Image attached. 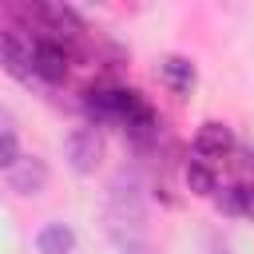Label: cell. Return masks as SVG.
Returning <instances> with one entry per match:
<instances>
[{
	"label": "cell",
	"instance_id": "obj_3",
	"mask_svg": "<svg viewBox=\"0 0 254 254\" xmlns=\"http://www.w3.org/2000/svg\"><path fill=\"white\" fill-rule=\"evenodd\" d=\"M67 163L75 175H91L103 163V131L99 127H79L67 139Z\"/></svg>",
	"mask_w": 254,
	"mask_h": 254
},
{
	"label": "cell",
	"instance_id": "obj_11",
	"mask_svg": "<svg viewBox=\"0 0 254 254\" xmlns=\"http://www.w3.org/2000/svg\"><path fill=\"white\" fill-rule=\"evenodd\" d=\"M187 183H190L194 194H214V190H218V179H214V171H210L202 159H190V163H187Z\"/></svg>",
	"mask_w": 254,
	"mask_h": 254
},
{
	"label": "cell",
	"instance_id": "obj_12",
	"mask_svg": "<svg viewBox=\"0 0 254 254\" xmlns=\"http://www.w3.org/2000/svg\"><path fill=\"white\" fill-rule=\"evenodd\" d=\"M16 159H20V143H16V135H0V171H12Z\"/></svg>",
	"mask_w": 254,
	"mask_h": 254
},
{
	"label": "cell",
	"instance_id": "obj_8",
	"mask_svg": "<svg viewBox=\"0 0 254 254\" xmlns=\"http://www.w3.org/2000/svg\"><path fill=\"white\" fill-rule=\"evenodd\" d=\"M36 250L40 254H71L75 250V230L67 222H48L36 234Z\"/></svg>",
	"mask_w": 254,
	"mask_h": 254
},
{
	"label": "cell",
	"instance_id": "obj_4",
	"mask_svg": "<svg viewBox=\"0 0 254 254\" xmlns=\"http://www.w3.org/2000/svg\"><path fill=\"white\" fill-rule=\"evenodd\" d=\"M107 222H111V234H119L123 222H127L131 230H139V222H143V202H139L135 179H127V190H123V183L115 179V187H111V206H107Z\"/></svg>",
	"mask_w": 254,
	"mask_h": 254
},
{
	"label": "cell",
	"instance_id": "obj_5",
	"mask_svg": "<svg viewBox=\"0 0 254 254\" xmlns=\"http://www.w3.org/2000/svg\"><path fill=\"white\" fill-rule=\"evenodd\" d=\"M8 187H12L16 194H24V198L44 194V190H48V163H44L40 155H20L16 167L8 171Z\"/></svg>",
	"mask_w": 254,
	"mask_h": 254
},
{
	"label": "cell",
	"instance_id": "obj_2",
	"mask_svg": "<svg viewBox=\"0 0 254 254\" xmlns=\"http://www.w3.org/2000/svg\"><path fill=\"white\" fill-rule=\"evenodd\" d=\"M28 60H32V75L44 79V83H64L67 79V48H64V40L36 36L32 48H28Z\"/></svg>",
	"mask_w": 254,
	"mask_h": 254
},
{
	"label": "cell",
	"instance_id": "obj_13",
	"mask_svg": "<svg viewBox=\"0 0 254 254\" xmlns=\"http://www.w3.org/2000/svg\"><path fill=\"white\" fill-rule=\"evenodd\" d=\"M123 254H159V250L147 246V242H131V246H123Z\"/></svg>",
	"mask_w": 254,
	"mask_h": 254
},
{
	"label": "cell",
	"instance_id": "obj_10",
	"mask_svg": "<svg viewBox=\"0 0 254 254\" xmlns=\"http://www.w3.org/2000/svg\"><path fill=\"white\" fill-rule=\"evenodd\" d=\"M218 206H222L226 214H246V218H254V187H250V183L226 187V190L218 194Z\"/></svg>",
	"mask_w": 254,
	"mask_h": 254
},
{
	"label": "cell",
	"instance_id": "obj_7",
	"mask_svg": "<svg viewBox=\"0 0 254 254\" xmlns=\"http://www.w3.org/2000/svg\"><path fill=\"white\" fill-rule=\"evenodd\" d=\"M159 79H163L175 95H190V87L198 83V71H194V64H190L187 56H167V60L159 64Z\"/></svg>",
	"mask_w": 254,
	"mask_h": 254
},
{
	"label": "cell",
	"instance_id": "obj_9",
	"mask_svg": "<svg viewBox=\"0 0 254 254\" xmlns=\"http://www.w3.org/2000/svg\"><path fill=\"white\" fill-rule=\"evenodd\" d=\"M0 64H4L16 79H32V60H28V48H24L12 32H0Z\"/></svg>",
	"mask_w": 254,
	"mask_h": 254
},
{
	"label": "cell",
	"instance_id": "obj_6",
	"mask_svg": "<svg viewBox=\"0 0 254 254\" xmlns=\"http://www.w3.org/2000/svg\"><path fill=\"white\" fill-rule=\"evenodd\" d=\"M230 147H234V135H230V127L218 123V119H206V123L198 127V135H194V151H198L202 159H222Z\"/></svg>",
	"mask_w": 254,
	"mask_h": 254
},
{
	"label": "cell",
	"instance_id": "obj_1",
	"mask_svg": "<svg viewBox=\"0 0 254 254\" xmlns=\"http://www.w3.org/2000/svg\"><path fill=\"white\" fill-rule=\"evenodd\" d=\"M87 111L99 119V123H115L123 127V135L139 147H147L155 135H159V115L151 111V103L131 91V87H91L87 91Z\"/></svg>",
	"mask_w": 254,
	"mask_h": 254
}]
</instances>
